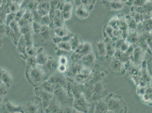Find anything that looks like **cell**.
Wrapping results in <instances>:
<instances>
[{"mask_svg": "<svg viewBox=\"0 0 152 113\" xmlns=\"http://www.w3.org/2000/svg\"><path fill=\"white\" fill-rule=\"evenodd\" d=\"M106 102L108 106V110L122 112L121 110V108L125 109V108L124 102L119 97L116 96L109 97Z\"/></svg>", "mask_w": 152, "mask_h": 113, "instance_id": "6da1fadb", "label": "cell"}, {"mask_svg": "<svg viewBox=\"0 0 152 113\" xmlns=\"http://www.w3.org/2000/svg\"><path fill=\"white\" fill-rule=\"evenodd\" d=\"M102 2L106 9L110 10H121L124 6L125 4V3L121 1L109 2L106 0H103Z\"/></svg>", "mask_w": 152, "mask_h": 113, "instance_id": "7a4b0ae2", "label": "cell"}, {"mask_svg": "<svg viewBox=\"0 0 152 113\" xmlns=\"http://www.w3.org/2000/svg\"><path fill=\"white\" fill-rule=\"evenodd\" d=\"M111 69L113 72L119 73L122 71L124 67L123 63L121 61L117 58H114L111 61L110 63Z\"/></svg>", "mask_w": 152, "mask_h": 113, "instance_id": "3957f363", "label": "cell"}, {"mask_svg": "<svg viewBox=\"0 0 152 113\" xmlns=\"http://www.w3.org/2000/svg\"><path fill=\"white\" fill-rule=\"evenodd\" d=\"M75 15L77 17L81 19L88 18L90 12L87 10L84 6L81 5L77 6L75 11Z\"/></svg>", "mask_w": 152, "mask_h": 113, "instance_id": "277c9868", "label": "cell"}, {"mask_svg": "<svg viewBox=\"0 0 152 113\" xmlns=\"http://www.w3.org/2000/svg\"><path fill=\"white\" fill-rule=\"evenodd\" d=\"M84 64L87 68H90L92 67L94 63L95 60V57L94 55L92 53L88 54L83 58Z\"/></svg>", "mask_w": 152, "mask_h": 113, "instance_id": "5b68a950", "label": "cell"}, {"mask_svg": "<svg viewBox=\"0 0 152 113\" xmlns=\"http://www.w3.org/2000/svg\"><path fill=\"white\" fill-rule=\"evenodd\" d=\"M97 55L100 57L103 58L106 56V48L104 42H99L96 47Z\"/></svg>", "mask_w": 152, "mask_h": 113, "instance_id": "8992f818", "label": "cell"}, {"mask_svg": "<svg viewBox=\"0 0 152 113\" xmlns=\"http://www.w3.org/2000/svg\"><path fill=\"white\" fill-rule=\"evenodd\" d=\"M132 54L133 61L137 63L140 62V60H141L142 56V48L140 46L137 47L133 49Z\"/></svg>", "mask_w": 152, "mask_h": 113, "instance_id": "52a82bcc", "label": "cell"}, {"mask_svg": "<svg viewBox=\"0 0 152 113\" xmlns=\"http://www.w3.org/2000/svg\"><path fill=\"white\" fill-rule=\"evenodd\" d=\"M107 110L108 106L106 102L100 101L97 103L95 108V112H106Z\"/></svg>", "mask_w": 152, "mask_h": 113, "instance_id": "ba28073f", "label": "cell"}, {"mask_svg": "<svg viewBox=\"0 0 152 113\" xmlns=\"http://www.w3.org/2000/svg\"><path fill=\"white\" fill-rule=\"evenodd\" d=\"M105 43L106 48V55H108L110 56H113L115 52L113 44H112L110 42H108L107 43Z\"/></svg>", "mask_w": 152, "mask_h": 113, "instance_id": "9c48e42d", "label": "cell"}, {"mask_svg": "<svg viewBox=\"0 0 152 113\" xmlns=\"http://www.w3.org/2000/svg\"><path fill=\"white\" fill-rule=\"evenodd\" d=\"M55 31L59 37H64L68 34H67V32H68V30H66L64 28H62L60 26L57 28Z\"/></svg>", "mask_w": 152, "mask_h": 113, "instance_id": "30bf717a", "label": "cell"}, {"mask_svg": "<svg viewBox=\"0 0 152 113\" xmlns=\"http://www.w3.org/2000/svg\"><path fill=\"white\" fill-rule=\"evenodd\" d=\"M127 24L129 28L133 30L137 28V23L131 16H129V17L127 19Z\"/></svg>", "mask_w": 152, "mask_h": 113, "instance_id": "8fae6325", "label": "cell"}, {"mask_svg": "<svg viewBox=\"0 0 152 113\" xmlns=\"http://www.w3.org/2000/svg\"><path fill=\"white\" fill-rule=\"evenodd\" d=\"M51 20L50 15L49 14V15H46V16L41 17L39 21H40V23L42 24L43 25L47 26L50 23Z\"/></svg>", "mask_w": 152, "mask_h": 113, "instance_id": "7c38bea8", "label": "cell"}, {"mask_svg": "<svg viewBox=\"0 0 152 113\" xmlns=\"http://www.w3.org/2000/svg\"><path fill=\"white\" fill-rule=\"evenodd\" d=\"M132 34H130L129 36V41H128V43H135L137 42L138 38L137 34L136 32L133 31L132 32Z\"/></svg>", "mask_w": 152, "mask_h": 113, "instance_id": "4fadbf2b", "label": "cell"}, {"mask_svg": "<svg viewBox=\"0 0 152 113\" xmlns=\"http://www.w3.org/2000/svg\"><path fill=\"white\" fill-rule=\"evenodd\" d=\"M143 25L144 30L147 31H149L152 29V19L147 20L144 21Z\"/></svg>", "mask_w": 152, "mask_h": 113, "instance_id": "5bb4252c", "label": "cell"}, {"mask_svg": "<svg viewBox=\"0 0 152 113\" xmlns=\"http://www.w3.org/2000/svg\"><path fill=\"white\" fill-rule=\"evenodd\" d=\"M16 13L15 12H10L7 15L6 17V22L8 24H10L13 21L15 20V18Z\"/></svg>", "mask_w": 152, "mask_h": 113, "instance_id": "9a60e30c", "label": "cell"}, {"mask_svg": "<svg viewBox=\"0 0 152 113\" xmlns=\"http://www.w3.org/2000/svg\"><path fill=\"white\" fill-rule=\"evenodd\" d=\"M147 1V0H135L132 6H144Z\"/></svg>", "mask_w": 152, "mask_h": 113, "instance_id": "2e32d148", "label": "cell"}, {"mask_svg": "<svg viewBox=\"0 0 152 113\" xmlns=\"http://www.w3.org/2000/svg\"><path fill=\"white\" fill-rule=\"evenodd\" d=\"M61 12H62V16L64 21L69 20V19H70L72 16V11H62Z\"/></svg>", "mask_w": 152, "mask_h": 113, "instance_id": "e0dca14e", "label": "cell"}, {"mask_svg": "<svg viewBox=\"0 0 152 113\" xmlns=\"http://www.w3.org/2000/svg\"><path fill=\"white\" fill-rule=\"evenodd\" d=\"M73 5L70 2H66L65 4L64 9L63 11H72Z\"/></svg>", "mask_w": 152, "mask_h": 113, "instance_id": "ac0fdd59", "label": "cell"}, {"mask_svg": "<svg viewBox=\"0 0 152 113\" xmlns=\"http://www.w3.org/2000/svg\"><path fill=\"white\" fill-rule=\"evenodd\" d=\"M127 0H121V1L123 2H124L125 3V2Z\"/></svg>", "mask_w": 152, "mask_h": 113, "instance_id": "d6986e66", "label": "cell"}, {"mask_svg": "<svg viewBox=\"0 0 152 113\" xmlns=\"http://www.w3.org/2000/svg\"><path fill=\"white\" fill-rule=\"evenodd\" d=\"M151 19H152V11L151 12Z\"/></svg>", "mask_w": 152, "mask_h": 113, "instance_id": "ffe728a7", "label": "cell"}, {"mask_svg": "<svg viewBox=\"0 0 152 113\" xmlns=\"http://www.w3.org/2000/svg\"><path fill=\"white\" fill-rule=\"evenodd\" d=\"M121 0H114V1H121Z\"/></svg>", "mask_w": 152, "mask_h": 113, "instance_id": "44dd1931", "label": "cell"}, {"mask_svg": "<svg viewBox=\"0 0 152 113\" xmlns=\"http://www.w3.org/2000/svg\"><path fill=\"white\" fill-rule=\"evenodd\" d=\"M4 0H1V1L2 2L4 1Z\"/></svg>", "mask_w": 152, "mask_h": 113, "instance_id": "7402d4cb", "label": "cell"}, {"mask_svg": "<svg viewBox=\"0 0 152 113\" xmlns=\"http://www.w3.org/2000/svg\"><path fill=\"white\" fill-rule=\"evenodd\" d=\"M151 99L152 100V95H151Z\"/></svg>", "mask_w": 152, "mask_h": 113, "instance_id": "603a6c76", "label": "cell"}, {"mask_svg": "<svg viewBox=\"0 0 152 113\" xmlns=\"http://www.w3.org/2000/svg\"><path fill=\"white\" fill-rule=\"evenodd\" d=\"M147 1H149V0H147Z\"/></svg>", "mask_w": 152, "mask_h": 113, "instance_id": "cb8c5ba5", "label": "cell"}]
</instances>
